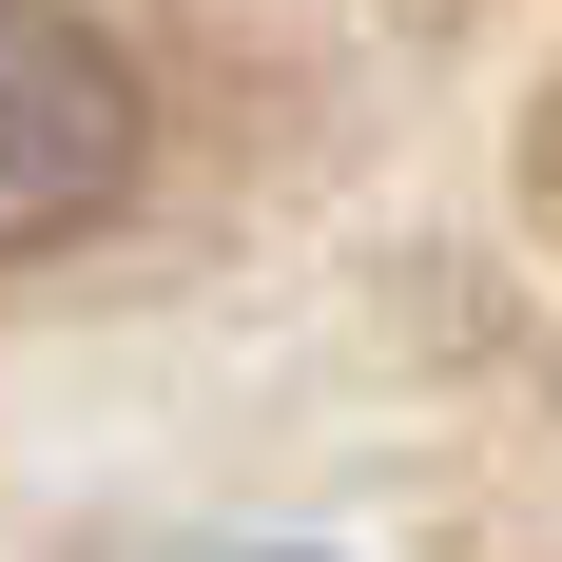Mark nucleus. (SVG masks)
<instances>
[{"label": "nucleus", "mask_w": 562, "mask_h": 562, "mask_svg": "<svg viewBox=\"0 0 562 562\" xmlns=\"http://www.w3.org/2000/svg\"><path fill=\"white\" fill-rule=\"evenodd\" d=\"M156 156V116H136V58L78 20V0H0V252H58V233H98Z\"/></svg>", "instance_id": "1"}]
</instances>
